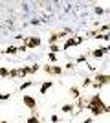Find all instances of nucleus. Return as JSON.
<instances>
[{"label": "nucleus", "mask_w": 110, "mask_h": 123, "mask_svg": "<svg viewBox=\"0 0 110 123\" xmlns=\"http://www.w3.org/2000/svg\"><path fill=\"white\" fill-rule=\"evenodd\" d=\"M81 85H83V88H88V86H92V85H94V79L86 75V77L83 79V83H81Z\"/></svg>", "instance_id": "obj_16"}, {"label": "nucleus", "mask_w": 110, "mask_h": 123, "mask_svg": "<svg viewBox=\"0 0 110 123\" xmlns=\"http://www.w3.org/2000/svg\"><path fill=\"white\" fill-rule=\"evenodd\" d=\"M106 53H105V48H94V50H90V57H94V59H103Z\"/></svg>", "instance_id": "obj_8"}, {"label": "nucleus", "mask_w": 110, "mask_h": 123, "mask_svg": "<svg viewBox=\"0 0 110 123\" xmlns=\"http://www.w3.org/2000/svg\"><path fill=\"white\" fill-rule=\"evenodd\" d=\"M20 77H26V75H33V70H31V64L29 66H20Z\"/></svg>", "instance_id": "obj_11"}, {"label": "nucleus", "mask_w": 110, "mask_h": 123, "mask_svg": "<svg viewBox=\"0 0 110 123\" xmlns=\"http://www.w3.org/2000/svg\"><path fill=\"white\" fill-rule=\"evenodd\" d=\"M83 62H86V55H79L75 59V64H83Z\"/></svg>", "instance_id": "obj_22"}, {"label": "nucleus", "mask_w": 110, "mask_h": 123, "mask_svg": "<svg viewBox=\"0 0 110 123\" xmlns=\"http://www.w3.org/2000/svg\"><path fill=\"white\" fill-rule=\"evenodd\" d=\"M35 85H39V83H37V81H24V83L20 85V86H18V90H20V92H24L26 88H29V86H35Z\"/></svg>", "instance_id": "obj_13"}, {"label": "nucleus", "mask_w": 110, "mask_h": 123, "mask_svg": "<svg viewBox=\"0 0 110 123\" xmlns=\"http://www.w3.org/2000/svg\"><path fill=\"white\" fill-rule=\"evenodd\" d=\"M86 103H88V105H95V107L103 108V110H105V107H106V105H105V101H103V98H101L99 94H94V96H92V98H90Z\"/></svg>", "instance_id": "obj_5"}, {"label": "nucleus", "mask_w": 110, "mask_h": 123, "mask_svg": "<svg viewBox=\"0 0 110 123\" xmlns=\"http://www.w3.org/2000/svg\"><path fill=\"white\" fill-rule=\"evenodd\" d=\"M11 98V92H2L0 94V101H7Z\"/></svg>", "instance_id": "obj_20"}, {"label": "nucleus", "mask_w": 110, "mask_h": 123, "mask_svg": "<svg viewBox=\"0 0 110 123\" xmlns=\"http://www.w3.org/2000/svg\"><path fill=\"white\" fill-rule=\"evenodd\" d=\"M0 77H9V68H6V66H0Z\"/></svg>", "instance_id": "obj_19"}, {"label": "nucleus", "mask_w": 110, "mask_h": 123, "mask_svg": "<svg viewBox=\"0 0 110 123\" xmlns=\"http://www.w3.org/2000/svg\"><path fill=\"white\" fill-rule=\"evenodd\" d=\"M48 61H50V64H57V53H48Z\"/></svg>", "instance_id": "obj_18"}, {"label": "nucleus", "mask_w": 110, "mask_h": 123, "mask_svg": "<svg viewBox=\"0 0 110 123\" xmlns=\"http://www.w3.org/2000/svg\"><path fill=\"white\" fill-rule=\"evenodd\" d=\"M26 123H42V119L37 116V110H33V116H29V118L26 119Z\"/></svg>", "instance_id": "obj_14"}, {"label": "nucleus", "mask_w": 110, "mask_h": 123, "mask_svg": "<svg viewBox=\"0 0 110 123\" xmlns=\"http://www.w3.org/2000/svg\"><path fill=\"white\" fill-rule=\"evenodd\" d=\"M73 46H77V39H75V37H66V41H64L61 50L66 51V50H70V48H73Z\"/></svg>", "instance_id": "obj_7"}, {"label": "nucleus", "mask_w": 110, "mask_h": 123, "mask_svg": "<svg viewBox=\"0 0 110 123\" xmlns=\"http://www.w3.org/2000/svg\"><path fill=\"white\" fill-rule=\"evenodd\" d=\"M92 119H94V118H86V119H84L83 123H92Z\"/></svg>", "instance_id": "obj_30"}, {"label": "nucleus", "mask_w": 110, "mask_h": 123, "mask_svg": "<svg viewBox=\"0 0 110 123\" xmlns=\"http://www.w3.org/2000/svg\"><path fill=\"white\" fill-rule=\"evenodd\" d=\"M61 112L63 114H73L75 112V105L73 103H64L63 107H61Z\"/></svg>", "instance_id": "obj_9"}, {"label": "nucleus", "mask_w": 110, "mask_h": 123, "mask_svg": "<svg viewBox=\"0 0 110 123\" xmlns=\"http://www.w3.org/2000/svg\"><path fill=\"white\" fill-rule=\"evenodd\" d=\"M24 123H26V121H24Z\"/></svg>", "instance_id": "obj_32"}, {"label": "nucleus", "mask_w": 110, "mask_h": 123, "mask_svg": "<svg viewBox=\"0 0 110 123\" xmlns=\"http://www.w3.org/2000/svg\"><path fill=\"white\" fill-rule=\"evenodd\" d=\"M68 35V33H66V31H53L52 35H50V39H48V44H50V46H52V44H57L59 41H61V39H64V37Z\"/></svg>", "instance_id": "obj_3"}, {"label": "nucleus", "mask_w": 110, "mask_h": 123, "mask_svg": "<svg viewBox=\"0 0 110 123\" xmlns=\"http://www.w3.org/2000/svg\"><path fill=\"white\" fill-rule=\"evenodd\" d=\"M70 94H72L73 99H79V98H81V90H79L77 86H70Z\"/></svg>", "instance_id": "obj_15"}, {"label": "nucleus", "mask_w": 110, "mask_h": 123, "mask_svg": "<svg viewBox=\"0 0 110 123\" xmlns=\"http://www.w3.org/2000/svg\"><path fill=\"white\" fill-rule=\"evenodd\" d=\"M106 85H110V74H95L94 77V85H92V88H95V90H101L103 86H106Z\"/></svg>", "instance_id": "obj_1"}, {"label": "nucleus", "mask_w": 110, "mask_h": 123, "mask_svg": "<svg viewBox=\"0 0 110 123\" xmlns=\"http://www.w3.org/2000/svg\"><path fill=\"white\" fill-rule=\"evenodd\" d=\"M17 48H18V51H28V46H26V44H22V46H17Z\"/></svg>", "instance_id": "obj_27"}, {"label": "nucleus", "mask_w": 110, "mask_h": 123, "mask_svg": "<svg viewBox=\"0 0 110 123\" xmlns=\"http://www.w3.org/2000/svg\"><path fill=\"white\" fill-rule=\"evenodd\" d=\"M63 68H64V70H73V68H75V62H73V61H68Z\"/></svg>", "instance_id": "obj_21"}, {"label": "nucleus", "mask_w": 110, "mask_h": 123, "mask_svg": "<svg viewBox=\"0 0 110 123\" xmlns=\"http://www.w3.org/2000/svg\"><path fill=\"white\" fill-rule=\"evenodd\" d=\"M9 77H11V79L20 77V70H18V68H11V70H9Z\"/></svg>", "instance_id": "obj_17"}, {"label": "nucleus", "mask_w": 110, "mask_h": 123, "mask_svg": "<svg viewBox=\"0 0 110 123\" xmlns=\"http://www.w3.org/2000/svg\"><path fill=\"white\" fill-rule=\"evenodd\" d=\"M0 123H9V121H7V119H2V121H0Z\"/></svg>", "instance_id": "obj_31"}, {"label": "nucleus", "mask_w": 110, "mask_h": 123, "mask_svg": "<svg viewBox=\"0 0 110 123\" xmlns=\"http://www.w3.org/2000/svg\"><path fill=\"white\" fill-rule=\"evenodd\" d=\"M52 86H53V81H42L41 83V96H46Z\"/></svg>", "instance_id": "obj_10"}, {"label": "nucleus", "mask_w": 110, "mask_h": 123, "mask_svg": "<svg viewBox=\"0 0 110 123\" xmlns=\"http://www.w3.org/2000/svg\"><path fill=\"white\" fill-rule=\"evenodd\" d=\"M94 11H95V15H103V13H105V7H101V6H95Z\"/></svg>", "instance_id": "obj_23"}, {"label": "nucleus", "mask_w": 110, "mask_h": 123, "mask_svg": "<svg viewBox=\"0 0 110 123\" xmlns=\"http://www.w3.org/2000/svg\"><path fill=\"white\" fill-rule=\"evenodd\" d=\"M105 114H110V105H106V107H105Z\"/></svg>", "instance_id": "obj_29"}, {"label": "nucleus", "mask_w": 110, "mask_h": 123, "mask_svg": "<svg viewBox=\"0 0 110 123\" xmlns=\"http://www.w3.org/2000/svg\"><path fill=\"white\" fill-rule=\"evenodd\" d=\"M75 39H77V46H81V44L84 42V37H75Z\"/></svg>", "instance_id": "obj_26"}, {"label": "nucleus", "mask_w": 110, "mask_h": 123, "mask_svg": "<svg viewBox=\"0 0 110 123\" xmlns=\"http://www.w3.org/2000/svg\"><path fill=\"white\" fill-rule=\"evenodd\" d=\"M2 53H4V55H15V53H18V48L11 44V46H7L4 51H2Z\"/></svg>", "instance_id": "obj_12"}, {"label": "nucleus", "mask_w": 110, "mask_h": 123, "mask_svg": "<svg viewBox=\"0 0 110 123\" xmlns=\"http://www.w3.org/2000/svg\"><path fill=\"white\" fill-rule=\"evenodd\" d=\"M22 103H24V107L29 108V110H37V99L33 96H22Z\"/></svg>", "instance_id": "obj_4"}, {"label": "nucleus", "mask_w": 110, "mask_h": 123, "mask_svg": "<svg viewBox=\"0 0 110 123\" xmlns=\"http://www.w3.org/2000/svg\"><path fill=\"white\" fill-rule=\"evenodd\" d=\"M50 51H52V53H57V51H61V46H57V44H52V46H50Z\"/></svg>", "instance_id": "obj_24"}, {"label": "nucleus", "mask_w": 110, "mask_h": 123, "mask_svg": "<svg viewBox=\"0 0 110 123\" xmlns=\"http://www.w3.org/2000/svg\"><path fill=\"white\" fill-rule=\"evenodd\" d=\"M31 24H33V26H39V24H41V20H39V18H33Z\"/></svg>", "instance_id": "obj_28"}, {"label": "nucleus", "mask_w": 110, "mask_h": 123, "mask_svg": "<svg viewBox=\"0 0 110 123\" xmlns=\"http://www.w3.org/2000/svg\"><path fill=\"white\" fill-rule=\"evenodd\" d=\"M26 46H28V50L41 48V46H42V39H41V37H29V39H28V42H26Z\"/></svg>", "instance_id": "obj_6"}, {"label": "nucleus", "mask_w": 110, "mask_h": 123, "mask_svg": "<svg viewBox=\"0 0 110 123\" xmlns=\"http://www.w3.org/2000/svg\"><path fill=\"white\" fill-rule=\"evenodd\" d=\"M42 70L48 74V75H53V77H59L64 74V68L59 66V64H46V66H42Z\"/></svg>", "instance_id": "obj_2"}, {"label": "nucleus", "mask_w": 110, "mask_h": 123, "mask_svg": "<svg viewBox=\"0 0 110 123\" xmlns=\"http://www.w3.org/2000/svg\"><path fill=\"white\" fill-rule=\"evenodd\" d=\"M50 119H52V123H59V121H61V118H59L57 114H52V118H50Z\"/></svg>", "instance_id": "obj_25"}]
</instances>
